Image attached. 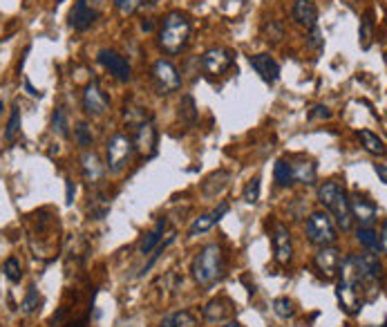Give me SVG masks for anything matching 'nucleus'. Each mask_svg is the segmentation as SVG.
Listing matches in <instances>:
<instances>
[{
    "label": "nucleus",
    "mask_w": 387,
    "mask_h": 327,
    "mask_svg": "<svg viewBox=\"0 0 387 327\" xmlns=\"http://www.w3.org/2000/svg\"><path fill=\"white\" fill-rule=\"evenodd\" d=\"M258 199H260V177H253L249 184H246V189H244V202L255 204Z\"/></svg>",
    "instance_id": "37"
},
{
    "label": "nucleus",
    "mask_w": 387,
    "mask_h": 327,
    "mask_svg": "<svg viewBox=\"0 0 387 327\" xmlns=\"http://www.w3.org/2000/svg\"><path fill=\"white\" fill-rule=\"evenodd\" d=\"M235 63V52L228 48H211L202 54V61L199 66L208 76H220L224 72H228Z\"/></svg>",
    "instance_id": "8"
},
{
    "label": "nucleus",
    "mask_w": 387,
    "mask_h": 327,
    "mask_svg": "<svg viewBox=\"0 0 387 327\" xmlns=\"http://www.w3.org/2000/svg\"><path fill=\"white\" fill-rule=\"evenodd\" d=\"M193 25L181 11H170L159 29V48L166 54H181L191 43Z\"/></svg>",
    "instance_id": "2"
},
{
    "label": "nucleus",
    "mask_w": 387,
    "mask_h": 327,
    "mask_svg": "<svg viewBox=\"0 0 387 327\" xmlns=\"http://www.w3.org/2000/svg\"><path fill=\"white\" fill-rule=\"evenodd\" d=\"M249 63L265 83H275L280 79V66H277V61L271 54H253Z\"/></svg>",
    "instance_id": "16"
},
{
    "label": "nucleus",
    "mask_w": 387,
    "mask_h": 327,
    "mask_svg": "<svg viewBox=\"0 0 387 327\" xmlns=\"http://www.w3.org/2000/svg\"><path fill=\"white\" fill-rule=\"evenodd\" d=\"M307 45H309V48H312L314 52H322V48H324V38H322V34H320L318 25L309 29V34H307Z\"/></svg>",
    "instance_id": "36"
},
{
    "label": "nucleus",
    "mask_w": 387,
    "mask_h": 327,
    "mask_svg": "<svg viewBox=\"0 0 387 327\" xmlns=\"http://www.w3.org/2000/svg\"><path fill=\"white\" fill-rule=\"evenodd\" d=\"M83 110L85 115L90 117H103L107 113V108H110V99H107L105 92L99 88L97 81H92L85 90H83Z\"/></svg>",
    "instance_id": "11"
},
{
    "label": "nucleus",
    "mask_w": 387,
    "mask_h": 327,
    "mask_svg": "<svg viewBox=\"0 0 387 327\" xmlns=\"http://www.w3.org/2000/svg\"><path fill=\"white\" fill-rule=\"evenodd\" d=\"M117 11L121 14V16H132V14H137L139 9H142L144 0H112Z\"/></svg>",
    "instance_id": "34"
},
{
    "label": "nucleus",
    "mask_w": 387,
    "mask_h": 327,
    "mask_svg": "<svg viewBox=\"0 0 387 327\" xmlns=\"http://www.w3.org/2000/svg\"><path fill=\"white\" fill-rule=\"evenodd\" d=\"M359 139L363 142V146H365V150L367 152H371V155H385V142L378 137V135H374L371 130H361L359 133Z\"/></svg>",
    "instance_id": "25"
},
{
    "label": "nucleus",
    "mask_w": 387,
    "mask_h": 327,
    "mask_svg": "<svg viewBox=\"0 0 387 327\" xmlns=\"http://www.w3.org/2000/svg\"><path fill=\"white\" fill-rule=\"evenodd\" d=\"M97 19H99V9L90 0H76L70 11V27L76 29V32H85L88 27L95 25Z\"/></svg>",
    "instance_id": "12"
},
{
    "label": "nucleus",
    "mask_w": 387,
    "mask_h": 327,
    "mask_svg": "<svg viewBox=\"0 0 387 327\" xmlns=\"http://www.w3.org/2000/svg\"><path fill=\"white\" fill-rule=\"evenodd\" d=\"M150 79H152L154 90H157V95H161V97L173 95V92H177L181 88V76H179L177 68L164 58L152 66Z\"/></svg>",
    "instance_id": "7"
},
{
    "label": "nucleus",
    "mask_w": 387,
    "mask_h": 327,
    "mask_svg": "<svg viewBox=\"0 0 387 327\" xmlns=\"http://www.w3.org/2000/svg\"><path fill=\"white\" fill-rule=\"evenodd\" d=\"M193 278L199 287H213L224 278V254L220 244H206L193 260Z\"/></svg>",
    "instance_id": "3"
},
{
    "label": "nucleus",
    "mask_w": 387,
    "mask_h": 327,
    "mask_svg": "<svg viewBox=\"0 0 387 327\" xmlns=\"http://www.w3.org/2000/svg\"><path fill=\"white\" fill-rule=\"evenodd\" d=\"M81 168H83V175L90 184H99L103 180V173H105V168L99 160V155L97 152H83V157H81Z\"/></svg>",
    "instance_id": "20"
},
{
    "label": "nucleus",
    "mask_w": 387,
    "mask_h": 327,
    "mask_svg": "<svg viewBox=\"0 0 387 327\" xmlns=\"http://www.w3.org/2000/svg\"><path fill=\"white\" fill-rule=\"evenodd\" d=\"M41 305V296H38V289L36 285H29L27 294H25V299H23V311L25 314H32V311H36Z\"/></svg>",
    "instance_id": "32"
},
{
    "label": "nucleus",
    "mask_w": 387,
    "mask_h": 327,
    "mask_svg": "<svg viewBox=\"0 0 387 327\" xmlns=\"http://www.w3.org/2000/svg\"><path fill=\"white\" fill-rule=\"evenodd\" d=\"M361 48L363 50H369L371 48V41H374V14L371 11H365V16L361 21Z\"/></svg>",
    "instance_id": "26"
},
{
    "label": "nucleus",
    "mask_w": 387,
    "mask_h": 327,
    "mask_svg": "<svg viewBox=\"0 0 387 327\" xmlns=\"http://www.w3.org/2000/svg\"><path fill=\"white\" fill-rule=\"evenodd\" d=\"M230 311L233 309H230V303L226 299H215L204 307V318L208 323H222L230 316Z\"/></svg>",
    "instance_id": "21"
},
{
    "label": "nucleus",
    "mask_w": 387,
    "mask_h": 327,
    "mask_svg": "<svg viewBox=\"0 0 387 327\" xmlns=\"http://www.w3.org/2000/svg\"><path fill=\"white\" fill-rule=\"evenodd\" d=\"M132 144H134V150H139V155H142V157H154V155H157L159 133H157V128H154L152 117L146 119V121H142V123H137V126H134V139H132Z\"/></svg>",
    "instance_id": "9"
},
{
    "label": "nucleus",
    "mask_w": 387,
    "mask_h": 327,
    "mask_svg": "<svg viewBox=\"0 0 387 327\" xmlns=\"http://www.w3.org/2000/svg\"><path fill=\"white\" fill-rule=\"evenodd\" d=\"M307 238L316 246H332L336 242V229L327 213L316 211L307 220Z\"/></svg>",
    "instance_id": "6"
},
{
    "label": "nucleus",
    "mask_w": 387,
    "mask_h": 327,
    "mask_svg": "<svg viewBox=\"0 0 387 327\" xmlns=\"http://www.w3.org/2000/svg\"><path fill=\"white\" fill-rule=\"evenodd\" d=\"M179 119L189 128H193L197 123V105H195V99L191 95H184L179 101Z\"/></svg>",
    "instance_id": "23"
},
{
    "label": "nucleus",
    "mask_w": 387,
    "mask_h": 327,
    "mask_svg": "<svg viewBox=\"0 0 387 327\" xmlns=\"http://www.w3.org/2000/svg\"><path fill=\"white\" fill-rule=\"evenodd\" d=\"M376 173H378V180L385 184V182H387V170H385V164H376Z\"/></svg>",
    "instance_id": "40"
},
{
    "label": "nucleus",
    "mask_w": 387,
    "mask_h": 327,
    "mask_svg": "<svg viewBox=\"0 0 387 327\" xmlns=\"http://www.w3.org/2000/svg\"><path fill=\"white\" fill-rule=\"evenodd\" d=\"M52 130L60 137H70V121L63 108H56L52 115Z\"/></svg>",
    "instance_id": "28"
},
{
    "label": "nucleus",
    "mask_w": 387,
    "mask_h": 327,
    "mask_svg": "<svg viewBox=\"0 0 387 327\" xmlns=\"http://www.w3.org/2000/svg\"><path fill=\"white\" fill-rule=\"evenodd\" d=\"M273 177H275V184H277V186H289V184H293L291 168H289V160H277V162H275Z\"/></svg>",
    "instance_id": "29"
},
{
    "label": "nucleus",
    "mask_w": 387,
    "mask_h": 327,
    "mask_svg": "<svg viewBox=\"0 0 387 327\" xmlns=\"http://www.w3.org/2000/svg\"><path fill=\"white\" fill-rule=\"evenodd\" d=\"M3 271H5V276L11 280V283H18L21 280V276H23V267H21V260L18 258H7L5 260V264H3Z\"/></svg>",
    "instance_id": "33"
},
{
    "label": "nucleus",
    "mask_w": 387,
    "mask_h": 327,
    "mask_svg": "<svg viewBox=\"0 0 387 327\" xmlns=\"http://www.w3.org/2000/svg\"><path fill=\"white\" fill-rule=\"evenodd\" d=\"M166 217H161V220L157 222V227H154L148 236H146V240L142 242V246H139V254H144V256H148V254H152L154 249L159 246V242H161V236H164V231H166Z\"/></svg>",
    "instance_id": "22"
},
{
    "label": "nucleus",
    "mask_w": 387,
    "mask_h": 327,
    "mask_svg": "<svg viewBox=\"0 0 387 327\" xmlns=\"http://www.w3.org/2000/svg\"><path fill=\"white\" fill-rule=\"evenodd\" d=\"M65 327H88V325H85V321H76V323H70Z\"/></svg>",
    "instance_id": "42"
},
{
    "label": "nucleus",
    "mask_w": 387,
    "mask_h": 327,
    "mask_svg": "<svg viewBox=\"0 0 387 327\" xmlns=\"http://www.w3.org/2000/svg\"><path fill=\"white\" fill-rule=\"evenodd\" d=\"M74 142H76V146H81V148H90L92 142H95V135H92V128L88 126L85 121L76 123V128H74Z\"/></svg>",
    "instance_id": "27"
},
{
    "label": "nucleus",
    "mask_w": 387,
    "mask_h": 327,
    "mask_svg": "<svg viewBox=\"0 0 387 327\" xmlns=\"http://www.w3.org/2000/svg\"><path fill=\"white\" fill-rule=\"evenodd\" d=\"M291 16L298 25L312 29L318 23V7L312 3V0H293V7H291Z\"/></svg>",
    "instance_id": "18"
},
{
    "label": "nucleus",
    "mask_w": 387,
    "mask_h": 327,
    "mask_svg": "<svg viewBox=\"0 0 387 327\" xmlns=\"http://www.w3.org/2000/svg\"><path fill=\"white\" fill-rule=\"evenodd\" d=\"M74 193H76V189H74V182L72 180H68V204H72V202H74Z\"/></svg>",
    "instance_id": "39"
},
{
    "label": "nucleus",
    "mask_w": 387,
    "mask_h": 327,
    "mask_svg": "<svg viewBox=\"0 0 387 327\" xmlns=\"http://www.w3.org/2000/svg\"><path fill=\"white\" fill-rule=\"evenodd\" d=\"M97 61L115 76L117 81L128 83L132 79V68H130V63L126 61V56H121L119 52H115V50H101L99 56H97Z\"/></svg>",
    "instance_id": "10"
},
{
    "label": "nucleus",
    "mask_w": 387,
    "mask_h": 327,
    "mask_svg": "<svg viewBox=\"0 0 387 327\" xmlns=\"http://www.w3.org/2000/svg\"><path fill=\"white\" fill-rule=\"evenodd\" d=\"M378 283L376 280H367L363 271L359 269L354 256H347L340 260L338 269V285H336V296L340 309H345L347 314H359L361 307L367 301H374L378 296Z\"/></svg>",
    "instance_id": "1"
},
{
    "label": "nucleus",
    "mask_w": 387,
    "mask_h": 327,
    "mask_svg": "<svg viewBox=\"0 0 387 327\" xmlns=\"http://www.w3.org/2000/svg\"><path fill=\"white\" fill-rule=\"evenodd\" d=\"M273 251H275V260L280 264H289L293 258V242H291V233L282 222H275L273 227Z\"/></svg>",
    "instance_id": "13"
},
{
    "label": "nucleus",
    "mask_w": 387,
    "mask_h": 327,
    "mask_svg": "<svg viewBox=\"0 0 387 327\" xmlns=\"http://www.w3.org/2000/svg\"><path fill=\"white\" fill-rule=\"evenodd\" d=\"M289 168H291V177H293V182H300V184H307V186L316 184L318 168H316V164H314L312 160L293 157V160H289Z\"/></svg>",
    "instance_id": "17"
},
{
    "label": "nucleus",
    "mask_w": 387,
    "mask_h": 327,
    "mask_svg": "<svg viewBox=\"0 0 387 327\" xmlns=\"http://www.w3.org/2000/svg\"><path fill=\"white\" fill-rule=\"evenodd\" d=\"M222 327H242L240 323H226V325H222Z\"/></svg>",
    "instance_id": "43"
},
{
    "label": "nucleus",
    "mask_w": 387,
    "mask_h": 327,
    "mask_svg": "<svg viewBox=\"0 0 387 327\" xmlns=\"http://www.w3.org/2000/svg\"><path fill=\"white\" fill-rule=\"evenodd\" d=\"M349 211L354 220H359L361 227H371L376 222V204L371 199H367L365 195H354L349 199Z\"/></svg>",
    "instance_id": "15"
},
{
    "label": "nucleus",
    "mask_w": 387,
    "mask_h": 327,
    "mask_svg": "<svg viewBox=\"0 0 387 327\" xmlns=\"http://www.w3.org/2000/svg\"><path fill=\"white\" fill-rule=\"evenodd\" d=\"M152 27H154L152 21H144V23H142V29H144V32H152Z\"/></svg>",
    "instance_id": "41"
},
{
    "label": "nucleus",
    "mask_w": 387,
    "mask_h": 327,
    "mask_svg": "<svg viewBox=\"0 0 387 327\" xmlns=\"http://www.w3.org/2000/svg\"><path fill=\"white\" fill-rule=\"evenodd\" d=\"M378 327H385V325H378Z\"/></svg>",
    "instance_id": "44"
},
{
    "label": "nucleus",
    "mask_w": 387,
    "mask_h": 327,
    "mask_svg": "<svg viewBox=\"0 0 387 327\" xmlns=\"http://www.w3.org/2000/svg\"><path fill=\"white\" fill-rule=\"evenodd\" d=\"M226 213H228V204H226V202H222V204L215 211H211L208 215L197 217V220L193 222V227H191V231H189V236H199V233H206L208 229H213V224H218Z\"/></svg>",
    "instance_id": "19"
},
{
    "label": "nucleus",
    "mask_w": 387,
    "mask_h": 327,
    "mask_svg": "<svg viewBox=\"0 0 387 327\" xmlns=\"http://www.w3.org/2000/svg\"><path fill=\"white\" fill-rule=\"evenodd\" d=\"M159 327H197V318L191 314V311H175V314L166 316Z\"/></svg>",
    "instance_id": "24"
},
{
    "label": "nucleus",
    "mask_w": 387,
    "mask_h": 327,
    "mask_svg": "<svg viewBox=\"0 0 387 327\" xmlns=\"http://www.w3.org/2000/svg\"><path fill=\"white\" fill-rule=\"evenodd\" d=\"M18 133H21V113H18V108H14L9 123L5 128V142H14V139L18 137Z\"/></svg>",
    "instance_id": "31"
},
{
    "label": "nucleus",
    "mask_w": 387,
    "mask_h": 327,
    "mask_svg": "<svg viewBox=\"0 0 387 327\" xmlns=\"http://www.w3.org/2000/svg\"><path fill=\"white\" fill-rule=\"evenodd\" d=\"M318 202L336 217V224L340 229H343V231H351L354 217H351V211H349L347 191L343 189V186H340L338 182H334V180L324 182L320 189H318Z\"/></svg>",
    "instance_id": "4"
},
{
    "label": "nucleus",
    "mask_w": 387,
    "mask_h": 327,
    "mask_svg": "<svg viewBox=\"0 0 387 327\" xmlns=\"http://www.w3.org/2000/svg\"><path fill=\"white\" fill-rule=\"evenodd\" d=\"M359 242L365 246V249H371V251H378V233L371 229V227H361L359 229Z\"/></svg>",
    "instance_id": "30"
},
{
    "label": "nucleus",
    "mask_w": 387,
    "mask_h": 327,
    "mask_svg": "<svg viewBox=\"0 0 387 327\" xmlns=\"http://www.w3.org/2000/svg\"><path fill=\"white\" fill-rule=\"evenodd\" d=\"M340 260H343V256H340L336 246H320V251L314 258V264L324 278H336L340 269Z\"/></svg>",
    "instance_id": "14"
},
{
    "label": "nucleus",
    "mask_w": 387,
    "mask_h": 327,
    "mask_svg": "<svg viewBox=\"0 0 387 327\" xmlns=\"http://www.w3.org/2000/svg\"><path fill=\"white\" fill-rule=\"evenodd\" d=\"M309 119L312 121H316V119H332V110L327 105H314L312 110H309Z\"/></svg>",
    "instance_id": "38"
},
{
    "label": "nucleus",
    "mask_w": 387,
    "mask_h": 327,
    "mask_svg": "<svg viewBox=\"0 0 387 327\" xmlns=\"http://www.w3.org/2000/svg\"><path fill=\"white\" fill-rule=\"evenodd\" d=\"M132 155H134V144H132V139L128 135L117 133V135H112L110 139H107V144H105L107 164L105 166H107L110 173H121V170L130 164Z\"/></svg>",
    "instance_id": "5"
},
{
    "label": "nucleus",
    "mask_w": 387,
    "mask_h": 327,
    "mask_svg": "<svg viewBox=\"0 0 387 327\" xmlns=\"http://www.w3.org/2000/svg\"><path fill=\"white\" fill-rule=\"evenodd\" d=\"M273 311L280 318H291L293 314H296V307H293V303L289 299H275L273 301Z\"/></svg>",
    "instance_id": "35"
}]
</instances>
